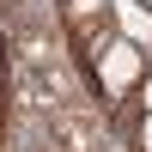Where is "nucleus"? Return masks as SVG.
I'll list each match as a JSON object with an SVG mask.
<instances>
[{"label":"nucleus","instance_id":"obj_2","mask_svg":"<svg viewBox=\"0 0 152 152\" xmlns=\"http://www.w3.org/2000/svg\"><path fill=\"white\" fill-rule=\"evenodd\" d=\"M116 24H122L128 43L152 49V6H140V0H116Z\"/></svg>","mask_w":152,"mask_h":152},{"label":"nucleus","instance_id":"obj_5","mask_svg":"<svg viewBox=\"0 0 152 152\" xmlns=\"http://www.w3.org/2000/svg\"><path fill=\"white\" fill-rule=\"evenodd\" d=\"M140 6H152V0H140Z\"/></svg>","mask_w":152,"mask_h":152},{"label":"nucleus","instance_id":"obj_1","mask_svg":"<svg viewBox=\"0 0 152 152\" xmlns=\"http://www.w3.org/2000/svg\"><path fill=\"white\" fill-rule=\"evenodd\" d=\"M140 73H146V49L128 43V37H122V43H110L104 55H97V79H104L110 91H128Z\"/></svg>","mask_w":152,"mask_h":152},{"label":"nucleus","instance_id":"obj_4","mask_svg":"<svg viewBox=\"0 0 152 152\" xmlns=\"http://www.w3.org/2000/svg\"><path fill=\"white\" fill-rule=\"evenodd\" d=\"M146 110H152V79H146Z\"/></svg>","mask_w":152,"mask_h":152},{"label":"nucleus","instance_id":"obj_3","mask_svg":"<svg viewBox=\"0 0 152 152\" xmlns=\"http://www.w3.org/2000/svg\"><path fill=\"white\" fill-rule=\"evenodd\" d=\"M140 146L152 152V110H146V128H140Z\"/></svg>","mask_w":152,"mask_h":152}]
</instances>
